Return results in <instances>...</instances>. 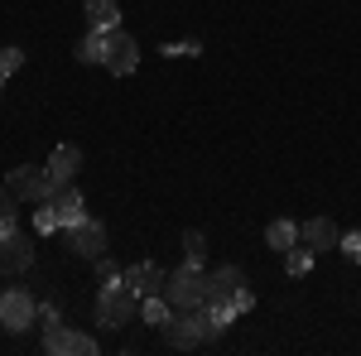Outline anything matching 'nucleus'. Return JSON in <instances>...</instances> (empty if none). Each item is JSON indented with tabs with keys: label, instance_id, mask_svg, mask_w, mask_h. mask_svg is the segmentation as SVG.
I'll use <instances>...</instances> for the list:
<instances>
[{
	"label": "nucleus",
	"instance_id": "9",
	"mask_svg": "<svg viewBox=\"0 0 361 356\" xmlns=\"http://www.w3.org/2000/svg\"><path fill=\"white\" fill-rule=\"evenodd\" d=\"M34 265V246L20 231H0V274H25Z\"/></svg>",
	"mask_w": 361,
	"mask_h": 356
},
{
	"label": "nucleus",
	"instance_id": "16",
	"mask_svg": "<svg viewBox=\"0 0 361 356\" xmlns=\"http://www.w3.org/2000/svg\"><path fill=\"white\" fill-rule=\"evenodd\" d=\"M169 308H173V303H169L164 294H149V299H140V318H145L149 328H169V318H173Z\"/></svg>",
	"mask_w": 361,
	"mask_h": 356
},
{
	"label": "nucleus",
	"instance_id": "17",
	"mask_svg": "<svg viewBox=\"0 0 361 356\" xmlns=\"http://www.w3.org/2000/svg\"><path fill=\"white\" fill-rule=\"evenodd\" d=\"M294 241H299V226H294V221H270V226H265V246H275V250H289L294 246Z\"/></svg>",
	"mask_w": 361,
	"mask_h": 356
},
{
	"label": "nucleus",
	"instance_id": "3",
	"mask_svg": "<svg viewBox=\"0 0 361 356\" xmlns=\"http://www.w3.org/2000/svg\"><path fill=\"white\" fill-rule=\"evenodd\" d=\"M5 183L20 192V202H49V197H54V188H58L54 178H49V168H34V164H20L10 178H5Z\"/></svg>",
	"mask_w": 361,
	"mask_h": 356
},
{
	"label": "nucleus",
	"instance_id": "2",
	"mask_svg": "<svg viewBox=\"0 0 361 356\" xmlns=\"http://www.w3.org/2000/svg\"><path fill=\"white\" fill-rule=\"evenodd\" d=\"M135 294H130V284L126 279H116V284H102V294H97V318L106 323V328H126L130 318H135Z\"/></svg>",
	"mask_w": 361,
	"mask_h": 356
},
{
	"label": "nucleus",
	"instance_id": "4",
	"mask_svg": "<svg viewBox=\"0 0 361 356\" xmlns=\"http://www.w3.org/2000/svg\"><path fill=\"white\" fill-rule=\"evenodd\" d=\"M102 63H106V73H116V78L135 73L140 49H135V39H130V34H126L121 25H116V29H106V54H102Z\"/></svg>",
	"mask_w": 361,
	"mask_h": 356
},
{
	"label": "nucleus",
	"instance_id": "20",
	"mask_svg": "<svg viewBox=\"0 0 361 356\" xmlns=\"http://www.w3.org/2000/svg\"><path fill=\"white\" fill-rule=\"evenodd\" d=\"M284 265H289V274H308V265H313V246H294L284 250Z\"/></svg>",
	"mask_w": 361,
	"mask_h": 356
},
{
	"label": "nucleus",
	"instance_id": "23",
	"mask_svg": "<svg viewBox=\"0 0 361 356\" xmlns=\"http://www.w3.org/2000/svg\"><path fill=\"white\" fill-rule=\"evenodd\" d=\"M34 226H39V231H44V236H54V231H63V226H58V217H54V207H49V202H44V207H39V212H34Z\"/></svg>",
	"mask_w": 361,
	"mask_h": 356
},
{
	"label": "nucleus",
	"instance_id": "14",
	"mask_svg": "<svg viewBox=\"0 0 361 356\" xmlns=\"http://www.w3.org/2000/svg\"><path fill=\"white\" fill-rule=\"evenodd\" d=\"M299 236H304L313 250H328V246H337V241H342V236H337V226L328 217H313L308 226H299Z\"/></svg>",
	"mask_w": 361,
	"mask_h": 356
},
{
	"label": "nucleus",
	"instance_id": "27",
	"mask_svg": "<svg viewBox=\"0 0 361 356\" xmlns=\"http://www.w3.org/2000/svg\"><path fill=\"white\" fill-rule=\"evenodd\" d=\"M0 328H5V323H0Z\"/></svg>",
	"mask_w": 361,
	"mask_h": 356
},
{
	"label": "nucleus",
	"instance_id": "10",
	"mask_svg": "<svg viewBox=\"0 0 361 356\" xmlns=\"http://www.w3.org/2000/svg\"><path fill=\"white\" fill-rule=\"evenodd\" d=\"M164 279H169V274L159 270L154 260H140V265H130V270H126V284H130V294H135V299L164 294Z\"/></svg>",
	"mask_w": 361,
	"mask_h": 356
},
{
	"label": "nucleus",
	"instance_id": "11",
	"mask_svg": "<svg viewBox=\"0 0 361 356\" xmlns=\"http://www.w3.org/2000/svg\"><path fill=\"white\" fill-rule=\"evenodd\" d=\"M49 207H54L58 226H73V221H82V217H87V212H82V192L73 188V183H58L54 197H49Z\"/></svg>",
	"mask_w": 361,
	"mask_h": 356
},
{
	"label": "nucleus",
	"instance_id": "18",
	"mask_svg": "<svg viewBox=\"0 0 361 356\" xmlns=\"http://www.w3.org/2000/svg\"><path fill=\"white\" fill-rule=\"evenodd\" d=\"M102 54H106V34H102V29H92L82 44H78V63H102Z\"/></svg>",
	"mask_w": 361,
	"mask_h": 356
},
{
	"label": "nucleus",
	"instance_id": "12",
	"mask_svg": "<svg viewBox=\"0 0 361 356\" xmlns=\"http://www.w3.org/2000/svg\"><path fill=\"white\" fill-rule=\"evenodd\" d=\"M246 284V274L236 270V265H222V270L207 274V303H231V294Z\"/></svg>",
	"mask_w": 361,
	"mask_h": 356
},
{
	"label": "nucleus",
	"instance_id": "6",
	"mask_svg": "<svg viewBox=\"0 0 361 356\" xmlns=\"http://www.w3.org/2000/svg\"><path fill=\"white\" fill-rule=\"evenodd\" d=\"M44 352H54V356H92L97 342L82 337V332H73V328H63V323H44Z\"/></svg>",
	"mask_w": 361,
	"mask_h": 356
},
{
	"label": "nucleus",
	"instance_id": "13",
	"mask_svg": "<svg viewBox=\"0 0 361 356\" xmlns=\"http://www.w3.org/2000/svg\"><path fill=\"white\" fill-rule=\"evenodd\" d=\"M78 168H82V149H78V145H58L54 159H49V178H54V183H73Z\"/></svg>",
	"mask_w": 361,
	"mask_h": 356
},
{
	"label": "nucleus",
	"instance_id": "15",
	"mask_svg": "<svg viewBox=\"0 0 361 356\" xmlns=\"http://www.w3.org/2000/svg\"><path fill=\"white\" fill-rule=\"evenodd\" d=\"M87 25L92 29H116L121 25V10H116V0H87Z\"/></svg>",
	"mask_w": 361,
	"mask_h": 356
},
{
	"label": "nucleus",
	"instance_id": "19",
	"mask_svg": "<svg viewBox=\"0 0 361 356\" xmlns=\"http://www.w3.org/2000/svg\"><path fill=\"white\" fill-rule=\"evenodd\" d=\"M15 202H20V192L5 183V188H0V231H20V226H15Z\"/></svg>",
	"mask_w": 361,
	"mask_h": 356
},
{
	"label": "nucleus",
	"instance_id": "28",
	"mask_svg": "<svg viewBox=\"0 0 361 356\" xmlns=\"http://www.w3.org/2000/svg\"><path fill=\"white\" fill-rule=\"evenodd\" d=\"M0 87H5V82H0Z\"/></svg>",
	"mask_w": 361,
	"mask_h": 356
},
{
	"label": "nucleus",
	"instance_id": "26",
	"mask_svg": "<svg viewBox=\"0 0 361 356\" xmlns=\"http://www.w3.org/2000/svg\"><path fill=\"white\" fill-rule=\"evenodd\" d=\"M193 54H202L193 39H188V44H164V58H193Z\"/></svg>",
	"mask_w": 361,
	"mask_h": 356
},
{
	"label": "nucleus",
	"instance_id": "25",
	"mask_svg": "<svg viewBox=\"0 0 361 356\" xmlns=\"http://www.w3.org/2000/svg\"><path fill=\"white\" fill-rule=\"evenodd\" d=\"M337 246H342V255H347V260H361V231H352V236H342Z\"/></svg>",
	"mask_w": 361,
	"mask_h": 356
},
{
	"label": "nucleus",
	"instance_id": "1",
	"mask_svg": "<svg viewBox=\"0 0 361 356\" xmlns=\"http://www.w3.org/2000/svg\"><path fill=\"white\" fill-rule=\"evenodd\" d=\"M164 299L173 303V308H202L207 303V274H202V265H178V270L164 279Z\"/></svg>",
	"mask_w": 361,
	"mask_h": 356
},
{
	"label": "nucleus",
	"instance_id": "21",
	"mask_svg": "<svg viewBox=\"0 0 361 356\" xmlns=\"http://www.w3.org/2000/svg\"><path fill=\"white\" fill-rule=\"evenodd\" d=\"M183 250H188L193 265H202V255H207V236H202V231H188V236H183Z\"/></svg>",
	"mask_w": 361,
	"mask_h": 356
},
{
	"label": "nucleus",
	"instance_id": "7",
	"mask_svg": "<svg viewBox=\"0 0 361 356\" xmlns=\"http://www.w3.org/2000/svg\"><path fill=\"white\" fill-rule=\"evenodd\" d=\"M34 318H39V303L29 299L25 289H5L0 294V323H5V332H25Z\"/></svg>",
	"mask_w": 361,
	"mask_h": 356
},
{
	"label": "nucleus",
	"instance_id": "22",
	"mask_svg": "<svg viewBox=\"0 0 361 356\" xmlns=\"http://www.w3.org/2000/svg\"><path fill=\"white\" fill-rule=\"evenodd\" d=\"M20 63H25V54H20V49H0V82H5L10 73H20Z\"/></svg>",
	"mask_w": 361,
	"mask_h": 356
},
{
	"label": "nucleus",
	"instance_id": "8",
	"mask_svg": "<svg viewBox=\"0 0 361 356\" xmlns=\"http://www.w3.org/2000/svg\"><path fill=\"white\" fill-rule=\"evenodd\" d=\"M68 241H73L78 255L102 260V255H106V226H102V221H92V217H82V221H73V226H68Z\"/></svg>",
	"mask_w": 361,
	"mask_h": 356
},
{
	"label": "nucleus",
	"instance_id": "24",
	"mask_svg": "<svg viewBox=\"0 0 361 356\" xmlns=\"http://www.w3.org/2000/svg\"><path fill=\"white\" fill-rule=\"evenodd\" d=\"M231 308H236V318H241V313H250V308H255V294H250L246 284H241V289H236V294H231Z\"/></svg>",
	"mask_w": 361,
	"mask_h": 356
},
{
	"label": "nucleus",
	"instance_id": "5",
	"mask_svg": "<svg viewBox=\"0 0 361 356\" xmlns=\"http://www.w3.org/2000/svg\"><path fill=\"white\" fill-rule=\"evenodd\" d=\"M207 332H212V328H207V313H197V308H178V313L169 318V342H173L178 352L197 347Z\"/></svg>",
	"mask_w": 361,
	"mask_h": 356
}]
</instances>
